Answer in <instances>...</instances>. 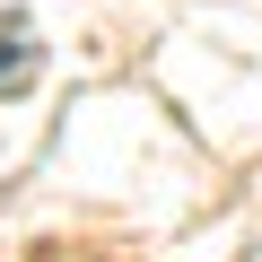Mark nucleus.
<instances>
[{"label":"nucleus","mask_w":262,"mask_h":262,"mask_svg":"<svg viewBox=\"0 0 262 262\" xmlns=\"http://www.w3.org/2000/svg\"><path fill=\"white\" fill-rule=\"evenodd\" d=\"M35 70H44V53H35V35L27 27H0V88H35Z\"/></svg>","instance_id":"f257e3e1"}]
</instances>
